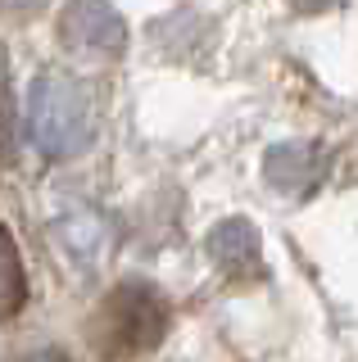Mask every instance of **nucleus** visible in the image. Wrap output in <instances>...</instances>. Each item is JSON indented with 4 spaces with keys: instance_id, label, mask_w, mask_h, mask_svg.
I'll return each instance as SVG.
<instances>
[{
    "instance_id": "1",
    "label": "nucleus",
    "mask_w": 358,
    "mask_h": 362,
    "mask_svg": "<svg viewBox=\"0 0 358 362\" xmlns=\"http://www.w3.org/2000/svg\"><path fill=\"white\" fill-rule=\"evenodd\" d=\"M168 335V303L154 286L122 281L109 294H100L86 313V344L100 362H132L159 349Z\"/></svg>"
},
{
    "instance_id": "2",
    "label": "nucleus",
    "mask_w": 358,
    "mask_h": 362,
    "mask_svg": "<svg viewBox=\"0 0 358 362\" xmlns=\"http://www.w3.org/2000/svg\"><path fill=\"white\" fill-rule=\"evenodd\" d=\"M64 41L86 54H114L122 45V23L105 0H73L64 14Z\"/></svg>"
},
{
    "instance_id": "3",
    "label": "nucleus",
    "mask_w": 358,
    "mask_h": 362,
    "mask_svg": "<svg viewBox=\"0 0 358 362\" xmlns=\"http://www.w3.org/2000/svg\"><path fill=\"white\" fill-rule=\"evenodd\" d=\"M28 299V281H23V267H18V254L9 245V235L0 231V317H14Z\"/></svg>"
},
{
    "instance_id": "4",
    "label": "nucleus",
    "mask_w": 358,
    "mask_h": 362,
    "mask_svg": "<svg viewBox=\"0 0 358 362\" xmlns=\"http://www.w3.org/2000/svg\"><path fill=\"white\" fill-rule=\"evenodd\" d=\"M46 0H0V9L5 14H32V9H41Z\"/></svg>"
},
{
    "instance_id": "5",
    "label": "nucleus",
    "mask_w": 358,
    "mask_h": 362,
    "mask_svg": "<svg viewBox=\"0 0 358 362\" xmlns=\"http://www.w3.org/2000/svg\"><path fill=\"white\" fill-rule=\"evenodd\" d=\"M295 9H304V14H318V9H327V5H335V0H290Z\"/></svg>"
},
{
    "instance_id": "6",
    "label": "nucleus",
    "mask_w": 358,
    "mask_h": 362,
    "mask_svg": "<svg viewBox=\"0 0 358 362\" xmlns=\"http://www.w3.org/2000/svg\"><path fill=\"white\" fill-rule=\"evenodd\" d=\"M28 362H69V358H64L59 349H41V354H37V358H28Z\"/></svg>"
}]
</instances>
